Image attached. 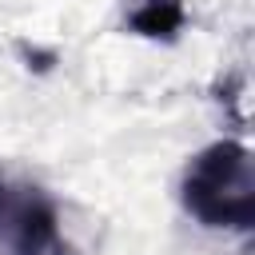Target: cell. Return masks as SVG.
<instances>
[{"instance_id": "obj_1", "label": "cell", "mask_w": 255, "mask_h": 255, "mask_svg": "<svg viewBox=\"0 0 255 255\" xmlns=\"http://www.w3.org/2000/svg\"><path fill=\"white\" fill-rule=\"evenodd\" d=\"M179 203L199 227L251 231L255 227V167L239 139L203 147L179 179Z\"/></svg>"}, {"instance_id": "obj_4", "label": "cell", "mask_w": 255, "mask_h": 255, "mask_svg": "<svg viewBox=\"0 0 255 255\" xmlns=\"http://www.w3.org/2000/svg\"><path fill=\"white\" fill-rule=\"evenodd\" d=\"M52 255H76V251H72V247H68V243H64V239H60V247H56V251H52Z\"/></svg>"}, {"instance_id": "obj_3", "label": "cell", "mask_w": 255, "mask_h": 255, "mask_svg": "<svg viewBox=\"0 0 255 255\" xmlns=\"http://www.w3.org/2000/svg\"><path fill=\"white\" fill-rule=\"evenodd\" d=\"M120 12L128 32L143 40H163V44H175L187 24L183 0H120Z\"/></svg>"}, {"instance_id": "obj_2", "label": "cell", "mask_w": 255, "mask_h": 255, "mask_svg": "<svg viewBox=\"0 0 255 255\" xmlns=\"http://www.w3.org/2000/svg\"><path fill=\"white\" fill-rule=\"evenodd\" d=\"M0 247L4 255H52L60 247V215L44 187L0 175Z\"/></svg>"}]
</instances>
